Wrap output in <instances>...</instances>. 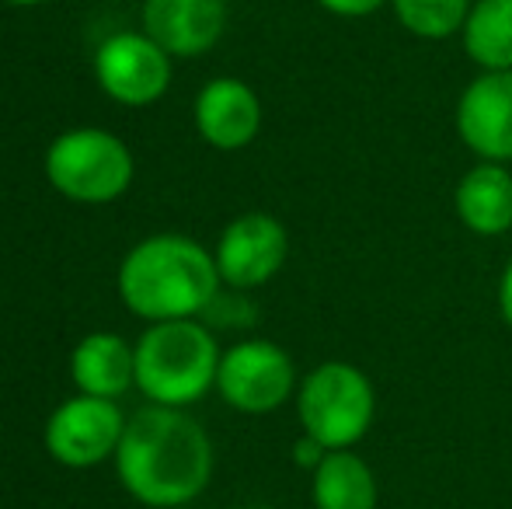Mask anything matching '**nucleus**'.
Instances as JSON below:
<instances>
[{
    "label": "nucleus",
    "instance_id": "obj_1",
    "mask_svg": "<svg viewBox=\"0 0 512 509\" xmlns=\"http://www.w3.org/2000/svg\"><path fill=\"white\" fill-rule=\"evenodd\" d=\"M115 475L136 503L178 509L196 503L213 482L216 454L203 422L185 408L147 405L126 422L115 450Z\"/></svg>",
    "mask_w": 512,
    "mask_h": 509
},
{
    "label": "nucleus",
    "instance_id": "obj_2",
    "mask_svg": "<svg viewBox=\"0 0 512 509\" xmlns=\"http://www.w3.org/2000/svg\"><path fill=\"white\" fill-rule=\"evenodd\" d=\"M119 297L143 321L203 318L223 279L216 258L185 234H154L133 245L119 265Z\"/></svg>",
    "mask_w": 512,
    "mask_h": 509
},
{
    "label": "nucleus",
    "instance_id": "obj_3",
    "mask_svg": "<svg viewBox=\"0 0 512 509\" xmlns=\"http://www.w3.org/2000/svg\"><path fill=\"white\" fill-rule=\"evenodd\" d=\"M133 349L136 387L150 405L189 408L216 387L223 349L199 318L154 321Z\"/></svg>",
    "mask_w": 512,
    "mask_h": 509
},
{
    "label": "nucleus",
    "instance_id": "obj_4",
    "mask_svg": "<svg viewBox=\"0 0 512 509\" xmlns=\"http://www.w3.org/2000/svg\"><path fill=\"white\" fill-rule=\"evenodd\" d=\"M300 429L324 450H356L377 419V387L370 374L349 360H324L300 377Z\"/></svg>",
    "mask_w": 512,
    "mask_h": 509
},
{
    "label": "nucleus",
    "instance_id": "obj_5",
    "mask_svg": "<svg viewBox=\"0 0 512 509\" xmlns=\"http://www.w3.org/2000/svg\"><path fill=\"white\" fill-rule=\"evenodd\" d=\"M133 150L115 133L98 126H77L60 133L46 150V178L63 199L84 206H105L126 196L133 185Z\"/></svg>",
    "mask_w": 512,
    "mask_h": 509
},
{
    "label": "nucleus",
    "instance_id": "obj_6",
    "mask_svg": "<svg viewBox=\"0 0 512 509\" xmlns=\"http://www.w3.org/2000/svg\"><path fill=\"white\" fill-rule=\"evenodd\" d=\"M297 363L272 339H241L223 349L216 394L241 415H269L297 398Z\"/></svg>",
    "mask_w": 512,
    "mask_h": 509
},
{
    "label": "nucleus",
    "instance_id": "obj_7",
    "mask_svg": "<svg viewBox=\"0 0 512 509\" xmlns=\"http://www.w3.org/2000/svg\"><path fill=\"white\" fill-rule=\"evenodd\" d=\"M126 422L129 419L122 415L119 401L74 394L49 415L42 443H46L49 457L63 468H98L108 457H115Z\"/></svg>",
    "mask_w": 512,
    "mask_h": 509
},
{
    "label": "nucleus",
    "instance_id": "obj_8",
    "mask_svg": "<svg viewBox=\"0 0 512 509\" xmlns=\"http://www.w3.org/2000/svg\"><path fill=\"white\" fill-rule=\"evenodd\" d=\"M95 81L112 102L147 109L171 88V56L147 32H115L95 49Z\"/></svg>",
    "mask_w": 512,
    "mask_h": 509
},
{
    "label": "nucleus",
    "instance_id": "obj_9",
    "mask_svg": "<svg viewBox=\"0 0 512 509\" xmlns=\"http://www.w3.org/2000/svg\"><path fill=\"white\" fill-rule=\"evenodd\" d=\"M213 258L223 286L251 293L283 272L290 258V234L272 213H241L220 231Z\"/></svg>",
    "mask_w": 512,
    "mask_h": 509
},
{
    "label": "nucleus",
    "instance_id": "obj_10",
    "mask_svg": "<svg viewBox=\"0 0 512 509\" xmlns=\"http://www.w3.org/2000/svg\"><path fill=\"white\" fill-rule=\"evenodd\" d=\"M453 129L474 161L512 164V70H478L453 105Z\"/></svg>",
    "mask_w": 512,
    "mask_h": 509
},
{
    "label": "nucleus",
    "instance_id": "obj_11",
    "mask_svg": "<svg viewBox=\"0 0 512 509\" xmlns=\"http://www.w3.org/2000/svg\"><path fill=\"white\" fill-rule=\"evenodd\" d=\"M192 119L209 147L234 154L251 147L262 133V98L241 77H213L199 88Z\"/></svg>",
    "mask_w": 512,
    "mask_h": 509
},
{
    "label": "nucleus",
    "instance_id": "obj_12",
    "mask_svg": "<svg viewBox=\"0 0 512 509\" xmlns=\"http://www.w3.org/2000/svg\"><path fill=\"white\" fill-rule=\"evenodd\" d=\"M143 32L171 56H203L227 32V0H143Z\"/></svg>",
    "mask_w": 512,
    "mask_h": 509
},
{
    "label": "nucleus",
    "instance_id": "obj_13",
    "mask_svg": "<svg viewBox=\"0 0 512 509\" xmlns=\"http://www.w3.org/2000/svg\"><path fill=\"white\" fill-rule=\"evenodd\" d=\"M453 213L474 238H506L512 231L509 164L474 161L453 189Z\"/></svg>",
    "mask_w": 512,
    "mask_h": 509
},
{
    "label": "nucleus",
    "instance_id": "obj_14",
    "mask_svg": "<svg viewBox=\"0 0 512 509\" xmlns=\"http://www.w3.org/2000/svg\"><path fill=\"white\" fill-rule=\"evenodd\" d=\"M70 377L81 394L119 401L136 387V349L115 332H91L70 353Z\"/></svg>",
    "mask_w": 512,
    "mask_h": 509
},
{
    "label": "nucleus",
    "instance_id": "obj_15",
    "mask_svg": "<svg viewBox=\"0 0 512 509\" xmlns=\"http://www.w3.org/2000/svg\"><path fill=\"white\" fill-rule=\"evenodd\" d=\"M310 503L314 509H377V471L356 450H328L310 471Z\"/></svg>",
    "mask_w": 512,
    "mask_h": 509
},
{
    "label": "nucleus",
    "instance_id": "obj_16",
    "mask_svg": "<svg viewBox=\"0 0 512 509\" xmlns=\"http://www.w3.org/2000/svg\"><path fill=\"white\" fill-rule=\"evenodd\" d=\"M460 46L478 70H512V0H474Z\"/></svg>",
    "mask_w": 512,
    "mask_h": 509
},
{
    "label": "nucleus",
    "instance_id": "obj_17",
    "mask_svg": "<svg viewBox=\"0 0 512 509\" xmlns=\"http://www.w3.org/2000/svg\"><path fill=\"white\" fill-rule=\"evenodd\" d=\"M474 0H391V14L411 39L446 42L464 32Z\"/></svg>",
    "mask_w": 512,
    "mask_h": 509
},
{
    "label": "nucleus",
    "instance_id": "obj_18",
    "mask_svg": "<svg viewBox=\"0 0 512 509\" xmlns=\"http://www.w3.org/2000/svg\"><path fill=\"white\" fill-rule=\"evenodd\" d=\"M321 11L335 14V18H345V21H359V18H370V14L384 11L391 7V0H314Z\"/></svg>",
    "mask_w": 512,
    "mask_h": 509
},
{
    "label": "nucleus",
    "instance_id": "obj_19",
    "mask_svg": "<svg viewBox=\"0 0 512 509\" xmlns=\"http://www.w3.org/2000/svg\"><path fill=\"white\" fill-rule=\"evenodd\" d=\"M324 454H328V450H324L317 440H310L307 433H300V440L293 443V464H297V468H304L307 475L324 461Z\"/></svg>",
    "mask_w": 512,
    "mask_h": 509
},
{
    "label": "nucleus",
    "instance_id": "obj_20",
    "mask_svg": "<svg viewBox=\"0 0 512 509\" xmlns=\"http://www.w3.org/2000/svg\"><path fill=\"white\" fill-rule=\"evenodd\" d=\"M495 304H499V318L512 328V255H509V262L502 265L499 286H495Z\"/></svg>",
    "mask_w": 512,
    "mask_h": 509
},
{
    "label": "nucleus",
    "instance_id": "obj_21",
    "mask_svg": "<svg viewBox=\"0 0 512 509\" xmlns=\"http://www.w3.org/2000/svg\"><path fill=\"white\" fill-rule=\"evenodd\" d=\"M4 4H11V7H39V4H46V0H4Z\"/></svg>",
    "mask_w": 512,
    "mask_h": 509
},
{
    "label": "nucleus",
    "instance_id": "obj_22",
    "mask_svg": "<svg viewBox=\"0 0 512 509\" xmlns=\"http://www.w3.org/2000/svg\"><path fill=\"white\" fill-rule=\"evenodd\" d=\"M178 509H185V506H178Z\"/></svg>",
    "mask_w": 512,
    "mask_h": 509
}]
</instances>
